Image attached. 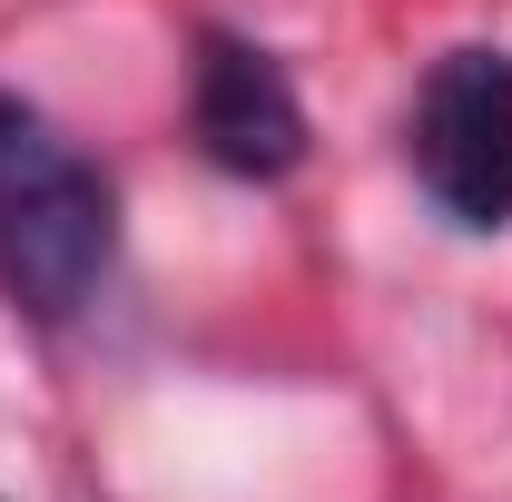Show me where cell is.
I'll return each mask as SVG.
<instances>
[{"mask_svg": "<svg viewBox=\"0 0 512 502\" xmlns=\"http://www.w3.org/2000/svg\"><path fill=\"white\" fill-rule=\"evenodd\" d=\"M119 266V188L30 99L0 89V296L30 325H69Z\"/></svg>", "mask_w": 512, "mask_h": 502, "instance_id": "6da1fadb", "label": "cell"}, {"mask_svg": "<svg viewBox=\"0 0 512 502\" xmlns=\"http://www.w3.org/2000/svg\"><path fill=\"white\" fill-rule=\"evenodd\" d=\"M404 158L453 227H473V237L512 227V60L503 50H444L424 69Z\"/></svg>", "mask_w": 512, "mask_h": 502, "instance_id": "7a4b0ae2", "label": "cell"}, {"mask_svg": "<svg viewBox=\"0 0 512 502\" xmlns=\"http://www.w3.org/2000/svg\"><path fill=\"white\" fill-rule=\"evenodd\" d=\"M188 128L227 178H286L306 158V99L276 69V50H256L237 30H197V89Z\"/></svg>", "mask_w": 512, "mask_h": 502, "instance_id": "3957f363", "label": "cell"}]
</instances>
